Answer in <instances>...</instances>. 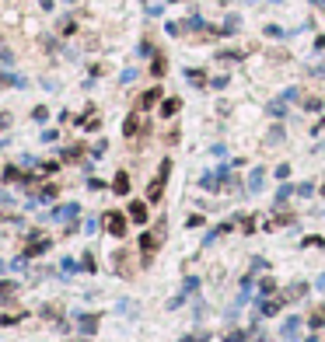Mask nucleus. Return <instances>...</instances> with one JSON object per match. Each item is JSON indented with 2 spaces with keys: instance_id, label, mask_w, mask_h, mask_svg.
Returning <instances> with one entry per match:
<instances>
[{
  "instance_id": "obj_1",
  "label": "nucleus",
  "mask_w": 325,
  "mask_h": 342,
  "mask_svg": "<svg viewBox=\"0 0 325 342\" xmlns=\"http://www.w3.org/2000/svg\"><path fill=\"white\" fill-rule=\"evenodd\" d=\"M168 171H171V161H161V168H158V175H154V182H151V189H147V199H151V203L161 199L164 182H168Z\"/></svg>"
},
{
  "instance_id": "obj_2",
  "label": "nucleus",
  "mask_w": 325,
  "mask_h": 342,
  "mask_svg": "<svg viewBox=\"0 0 325 342\" xmlns=\"http://www.w3.org/2000/svg\"><path fill=\"white\" fill-rule=\"evenodd\" d=\"M161 238H164V223L154 227V234H144V238H140V252H144V259H151V255H154V248H158V241H161Z\"/></svg>"
},
{
  "instance_id": "obj_3",
  "label": "nucleus",
  "mask_w": 325,
  "mask_h": 342,
  "mask_svg": "<svg viewBox=\"0 0 325 342\" xmlns=\"http://www.w3.org/2000/svg\"><path fill=\"white\" fill-rule=\"evenodd\" d=\"M81 213V206L77 203H63V206H56L53 213H49V220H63V223H74V216Z\"/></svg>"
},
{
  "instance_id": "obj_4",
  "label": "nucleus",
  "mask_w": 325,
  "mask_h": 342,
  "mask_svg": "<svg viewBox=\"0 0 325 342\" xmlns=\"http://www.w3.org/2000/svg\"><path fill=\"white\" fill-rule=\"evenodd\" d=\"M109 220H105V231L112 234V238H123L126 234V216L123 213H105Z\"/></svg>"
},
{
  "instance_id": "obj_5",
  "label": "nucleus",
  "mask_w": 325,
  "mask_h": 342,
  "mask_svg": "<svg viewBox=\"0 0 325 342\" xmlns=\"http://www.w3.org/2000/svg\"><path fill=\"white\" fill-rule=\"evenodd\" d=\"M130 220H137V223H147V203L144 199H137V203H130V213H126Z\"/></svg>"
},
{
  "instance_id": "obj_6",
  "label": "nucleus",
  "mask_w": 325,
  "mask_h": 342,
  "mask_svg": "<svg viewBox=\"0 0 325 342\" xmlns=\"http://www.w3.org/2000/svg\"><path fill=\"white\" fill-rule=\"evenodd\" d=\"M98 321H101L98 314H77V328H81L84 335H91V332L98 328Z\"/></svg>"
},
{
  "instance_id": "obj_7",
  "label": "nucleus",
  "mask_w": 325,
  "mask_h": 342,
  "mask_svg": "<svg viewBox=\"0 0 325 342\" xmlns=\"http://www.w3.org/2000/svg\"><path fill=\"white\" fill-rule=\"evenodd\" d=\"M46 248H49V241L39 238V234H32V241H28V248H25V259H28V255H42Z\"/></svg>"
},
{
  "instance_id": "obj_8",
  "label": "nucleus",
  "mask_w": 325,
  "mask_h": 342,
  "mask_svg": "<svg viewBox=\"0 0 325 342\" xmlns=\"http://www.w3.org/2000/svg\"><path fill=\"white\" fill-rule=\"evenodd\" d=\"M112 192H116V196H126V192H130V175H126V171H119V175H116Z\"/></svg>"
},
{
  "instance_id": "obj_9",
  "label": "nucleus",
  "mask_w": 325,
  "mask_h": 342,
  "mask_svg": "<svg viewBox=\"0 0 325 342\" xmlns=\"http://www.w3.org/2000/svg\"><path fill=\"white\" fill-rule=\"evenodd\" d=\"M221 178H224L221 171H206V175L199 178V185H203V189H210V192H221V189H217V182H221Z\"/></svg>"
},
{
  "instance_id": "obj_10",
  "label": "nucleus",
  "mask_w": 325,
  "mask_h": 342,
  "mask_svg": "<svg viewBox=\"0 0 325 342\" xmlns=\"http://www.w3.org/2000/svg\"><path fill=\"white\" fill-rule=\"evenodd\" d=\"M297 328H301V318H287V325H283V339L294 342V339H297Z\"/></svg>"
},
{
  "instance_id": "obj_11",
  "label": "nucleus",
  "mask_w": 325,
  "mask_h": 342,
  "mask_svg": "<svg viewBox=\"0 0 325 342\" xmlns=\"http://www.w3.org/2000/svg\"><path fill=\"white\" fill-rule=\"evenodd\" d=\"M280 307H283V300H276V297H273V300H266V304L259 307V318H269V314H276Z\"/></svg>"
},
{
  "instance_id": "obj_12",
  "label": "nucleus",
  "mask_w": 325,
  "mask_h": 342,
  "mask_svg": "<svg viewBox=\"0 0 325 342\" xmlns=\"http://www.w3.org/2000/svg\"><path fill=\"white\" fill-rule=\"evenodd\" d=\"M21 318H25V311H4L0 314V325H18Z\"/></svg>"
},
{
  "instance_id": "obj_13",
  "label": "nucleus",
  "mask_w": 325,
  "mask_h": 342,
  "mask_svg": "<svg viewBox=\"0 0 325 342\" xmlns=\"http://www.w3.org/2000/svg\"><path fill=\"white\" fill-rule=\"evenodd\" d=\"M158 98H161V91H158V87H151V91H147V94L140 98V108H151V105H154Z\"/></svg>"
},
{
  "instance_id": "obj_14",
  "label": "nucleus",
  "mask_w": 325,
  "mask_h": 342,
  "mask_svg": "<svg viewBox=\"0 0 325 342\" xmlns=\"http://www.w3.org/2000/svg\"><path fill=\"white\" fill-rule=\"evenodd\" d=\"M259 189H262V168L248 175V192H259Z\"/></svg>"
},
{
  "instance_id": "obj_15",
  "label": "nucleus",
  "mask_w": 325,
  "mask_h": 342,
  "mask_svg": "<svg viewBox=\"0 0 325 342\" xmlns=\"http://www.w3.org/2000/svg\"><path fill=\"white\" fill-rule=\"evenodd\" d=\"M18 293V283L14 279H0V297H14Z\"/></svg>"
},
{
  "instance_id": "obj_16",
  "label": "nucleus",
  "mask_w": 325,
  "mask_h": 342,
  "mask_svg": "<svg viewBox=\"0 0 325 342\" xmlns=\"http://www.w3.org/2000/svg\"><path fill=\"white\" fill-rule=\"evenodd\" d=\"M178 105H182L178 98H164V105H161V116H175V112H178Z\"/></svg>"
},
{
  "instance_id": "obj_17",
  "label": "nucleus",
  "mask_w": 325,
  "mask_h": 342,
  "mask_svg": "<svg viewBox=\"0 0 325 342\" xmlns=\"http://www.w3.org/2000/svg\"><path fill=\"white\" fill-rule=\"evenodd\" d=\"M137 130H140V119H137V116H130V119H126V126H123V133H126V137H137Z\"/></svg>"
},
{
  "instance_id": "obj_18",
  "label": "nucleus",
  "mask_w": 325,
  "mask_h": 342,
  "mask_svg": "<svg viewBox=\"0 0 325 342\" xmlns=\"http://www.w3.org/2000/svg\"><path fill=\"white\" fill-rule=\"evenodd\" d=\"M56 199V185H46L42 192H39V203H53Z\"/></svg>"
},
{
  "instance_id": "obj_19",
  "label": "nucleus",
  "mask_w": 325,
  "mask_h": 342,
  "mask_svg": "<svg viewBox=\"0 0 325 342\" xmlns=\"http://www.w3.org/2000/svg\"><path fill=\"white\" fill-rule=\"evenodd\" d=\"M221 32H224V35H231V32H238V18H235V14H231V18H228V21H224V28H221Z\"/></svg>"
},
{
  "instance_id": "obj_20",
  "label": "nucleus",
  "mask_w": 325,
  "mask_h": 342,
  "mask_svg": "<svg viewBox=\"0 0 325 342\" xmlns=\"http://www.w3.org/2000/svg\"><path fill=\"white\" fill-rule=\"evenodd\" d=\"M304 248H325V241L318 234H311V238H304Z\"/></svg>"
},
{
  "instance_id": "obj_21",
  "label": "nucleus",
  "mask_w": 325,
  "mask_h": 342,
  "mask_svg": "<svg viewBox=\"0 0 325 342\" xmlns=\"http://www.w3.org/2000/svg\"><path fill=\"white\" fill-rule=\"evenodd\" d=\"M81 269H84V273H94V255H91V252L81 259Z\"/></svg>"
},
{
  "instance_id": "obj_22",
  "label": "nucleus",
  "mask_w": 325,
  "mask_h": 342,
  "mask_svg": "<svg viewBox=\"0 0 325 342\" xmlns=\"http://www.w3.org/2000/svg\"><path fill=\"white\" fill-rule=\"evenodd\" d=\"M25 269H28V262H25V255H21V259H14V262H11V273H25Z\"/></svg>"
},
{
  "instance_id": "obj_23",
  "label": "nucleus",
  "mask_w": 325,
  "mask_h": 342,
  "mask_svg": "<svg viewBox=\"0 0 325 342\" xmlns=\"http://www.w3.org/2000/svg\"><path fill=\"white\" fill-rule=\"evenodd\" d=\"M304 290H308V286H304V283H294V286H290V290H287V297H304Z\"/></svg>"
},
{
  "instance_id": "obj_24",
  "label": "nucleus",
  "mask_w": 325,
  "mask_h": 342,
  "mask_svg": "<svg viewBox=\"0 0 325 342\" xmlns=\"http://www.w3.org/2000/svg\"><path fill=\"white\" fill-rule=\"evenodd\" d=\"M0 60H4V63H7V67H11V63H14V53H11V49H7V46H4V42H0Z\"/></svg>"
},
{
  "instance_id": "obj_25",
  "label": "nucleus",
  "mask_w": 325,
  "mask_h": 342,
  "mask_svg": "<svg viewBox=\"0 0 325 342\" xmlns=\"http://www.w3.org/2000/svg\"><path fill=\"white\" fill-rule=\"evenodd\" d=\"M322 325H325V307L318 314H311V328H322Z\"/></svg>"
},
{
  "instance_id": "obj_26",
  "label": "nucleus",
  "mask_w": 325,
  "mask_h": 342,
  "mask_svg": "<svg viewBox=\"0 0 325 342\" xmlns=\"http://www.w3.org/2000/svg\"><path fill=\"white\" fill-rule=\"evenodd\" d=\"M185 77H189V80H192V84H196V87H203V73H199V70H189V73H185Z\"/></svg>"
},
{
  "instance_id": "obj_27",
  "label": "nucleus",
  "mask_w": 325,
  "mask_h": 342,
  "mask_svg": "<svg viewBox=\"0 0 325 342\" xmlns=\"http://www.w3.org/2000/svg\"><path fill=\"white\" fill-rule=\"evenodd\" d=\"M304 108H308V112H322V101H318V98H308Z\"/></svg>"
},
{
  "instance_id": "obj_28",
  "label": "nucleus",
  "mask_w": 325,
  "mask_h": 342,
  "mask_svg": "<svg viewBox=\"0 0 325 342\" xmlns=\"http://www.w3.org/2000/svg\"><path fill=\"white\" fill-rule=\"evenodd\" d=\"M269 116H283V98H276V101L269 105Z\"/></svg>"
},
{
  "instance_id": "obj_29",
  "label": "nucleus",
  "mask_w": 325,
  "mask_h": 342,
  "mask_svg": "<svg viewBox=\"0 0 325 342\" xmlns=\"http://www.w3.org/2000/svg\"><path fill=\"white\" fill-rule=\"evenodd\" d=\"M60 269H63V276H70L74 269H77V262H74V259H63V266H60Z\"/></svg>"
},
{
  "instance_id": "obj_30",
  "label": "nucleus",
  "mask_w": 325,
  "mask_h": 342,
  "mask_svg": "<svg viewBox=\"0 0 325 342\" xmlns=\"http://www.w3.org/2000/svg\"><path fill=\"white\" fill-rule=\"evenodd\" d=\"M259 290H262V293H273V290H276V283H273V279H262V283H259Z\"/></svg>"
},
{
  "instance_id": "obj_31",
  "label": "nucleus",
  "mask_w": 325,
  "mask_h": 342,
  "mask_svg": "<svg viewBox=\"0 0 325 342\" xmlns=\"http://www.w3.org/2000/svg\"><path fill=\"white\" fill-rule=\"evenodd\" d=\"M266 35H269V39H280V35H283V28H276V25H269V28H266Z\"/></svg>"
},
{
  "instance_id": "obj_32",
  "label": "nucleus",
  "mask_w": 325,
  "mask_h": 342,
  "mask_svg": "<svg viewBox=\"0 0 325 342\" xmlns=\"http://www.w3.org/2000/svg\"><path fill=\"white\" fill-rule=\"evenodd\" d=\"M14 178H18V168H14V164H11V168H7V171H4V182H14Z\"/></svg>"
},
{
  "instance_id": "obj_33",
  "label": "nucleus",
  "mask_w": 325,
  "mask_h": 342,
  "mask_svg": "<svg viewBox=\"0 0 325 342\" xmlns=\"http://www.w3.org/2000/svg\"><path fill=\"white\" fill-rule=\"evenodd\" d=\"M297 192H301V196H311V192H315V185H311V182H304V185H297Z\"/></svg>"
},
{
  "instance_id": "obj_34",
  "label": "nucleus",
  "mask_w": 325,
  "mask_h": 342,
  "mask_svg": "<svg viewBox=\"0 0 325 342\" xmlns=\"http://www.w3.org/2000/svg\"><path fill=\"white\" fill-rule=\"evenodd\" d=\"M7 126H11V116L4 112V116H0V130H7Z\"/></svg>"
},
{
  "instance_id": "obj_35",
  "label": "nucleus",
  "mask_w": 325,
  "mask_h": 342,
  "mask_svg": "<svg viewBox=\"0 0 325 342\" xmlns=\"http://www.w3.org/2000/svg\"><path fill=\"white\" fill-rule=\"evenodd\" d=\"M0 203H4V206L11 203V196H7V192H4V189H0Z\"/></svg>"
},
{
  "instance_id": "obj_36",
  "label": "nucleus",
  "mask_w": 325,
  "mask_h": 342,
  "mask_svg": "<svg viewBox=\"0 0 325 342\" xmlns=\"http://www.w3.org/2000/svg\"><path fill=\"white\" fill-rule=\"evenodd\" d=\"M311 4H315V7H325V0H311Z\"/></svg>"
},
{
  "instance_id": "obj_37",
  "label": "nucleus",
  "mask_w": 325,
  "mask_h": 342,
  "mask_svg": "<svg viewBox=\"0 0 325 342\" xmlns=\"http://www.w3.org/2000/svg\"><path fill=\"white\" fill-rule=\"evenodd\" d=\"M67 4H77V0H67Z\"/></svg>"
},
{
  "instance_id": "obj_38",
  "label": "nucleus",
  "mask_w": 325,
  "mask_h": 342,
  "mask_svg": "<svg viewBox=\"0 0 325 342\" xmlns=\"http://www.w3.org/2000/svg\"><path fill=\"white\" fill-rule=\"evenodd\" d=\"M0 273H4V262H0Z\"/></svg>"
}]
</instances>
